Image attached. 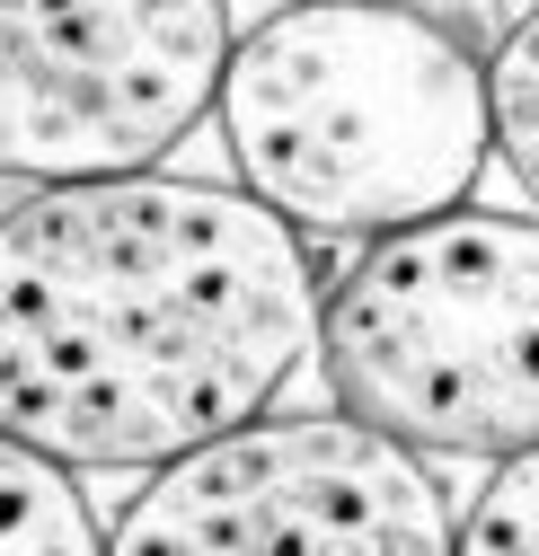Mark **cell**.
Segmentation results:
<instances>
[{"instance_id":"277c9868","label":"cell","mask_w":539,"mask_h":556,"mask_svg":"<svg viewBox=\"0 0 539 556\" xmlns=\"http://www.w3.org/2000/svg\"><path fill=\"white\" fill-rule=\"evenodd\" d=\"M239 27L213 0H0V177L18 194L160 177L222 115Z\"/></svg>"},{"instance_id":"8992f818","label":"cell","mask_w":539,"mask_h":556,"mask_svg":"<svg viewBox=\"0 0 539 556\" xmlns=\"http://www.w3.org/2000/svg\"><path fill=\"white\" fill-rule=\"evenodd\" d=\"M0 556H115V539L62 459L0 442Z\"/></svg>"},{"instance_id":"ba28073f","label":"cell","mask_w":539,"mask_h":556,"mask_svg":"<svg viewBox=\"0 0 539 556\" xmlns=\"http://www.w3.org/2000/svg\"><path fill=\"white\" fill-rule=\"evenodd\" d=\"M460 556H539V451L487 468L478 504L460 513Z\"/></svg>"},{"instance_id":"52a82bcc","label":"cell","mask_w":539,"mask_h":556,"mask_svg":"<svg viewBox=\"0 0 539 556\" xmlns=\"http://www.w3.org/2000/svg\"><path fill=\"white\" fill-rule=\"evenodd\" d=\"M496 160L539 213V10H522L496 45Z\"/></svg>"},{"instance_id":"5b68a950","label":"cell","mask_w":539,"mask_h":556,"mask_svg":"<svg viewBox=\"0 0 539 556\" xmlns=\"http://www.w3.org/2000/svg\"><path fill=\"white\" fill-rule=\"evenodd\" d=\"M115 556H460L442 477L354 415H265L133 485Z\"/></svg>"},{"instance_id":"3957f363","label":"cell","mask_w":539,"mask_h":556,"mask_svg":"<svg viewBox=\"0 0 539 556\" xmlns=\"http://www.w3.org/2000/svg\"><path fill=\"white\" fill-rule=\"evenodd\" d=\"M327 406L416 459L539 451V213H442L363 248L318 309Z\"/></svg>"},{"instance_id":"7a4b0ae2","label":"cell","mask_w":539,"mask_h":556,"mask_svg":"<svg viewBox=\"0 0 539 556\" xmlns=\"http://www.w3.org/2000/svg\"><path fill=\"white\" fill-rule=\"evenodd\" d=\"M222 142L310 248H380L468 213L496 160V53L425 10H275L239 36Z\"/></svg>"},{"instance_id":"6da1fadb","label":"cell","mask_w":539,"mask_h":556,"mask_svg":"<svg viewBox=\"0 0 539 556\" xmlns=\"http://www.w3.org/2000/svg\"><path fill=\"white\" fill-rule=\"evenodd\" d=\"M318 248L256 194L124 177L18 194L0 222V442L160 477L318 363Z\"/></svg>"}]
</instances>
